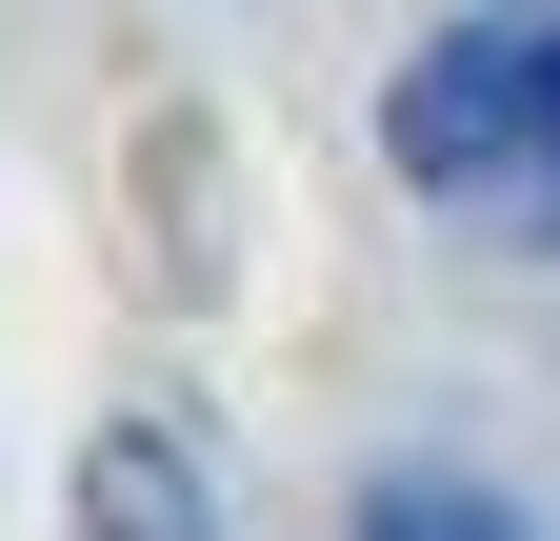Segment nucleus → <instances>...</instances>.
Returning a JSON list of instances; mask_svg holds the SVG:
<instances>
[{
	"mask_svg": "<svg viewBox=\"0 0 560 541\" xmlns=\"http://www.w3.org/2000/svg\"><path fill=\"white\" fill-rule=\"evenodd\" d=\"M381 141H400V181L441 200V221H480V241L560 261V0L441 21V41L381 81Z\"/></svg>",
	"mask_w": 560,
	"mask_h": 541,
	"instance_id": "1",
	"label": "nucleus"
},
{
	"mask_svg": "<svg viewBox=\"0 0 560 541\" xmlns=\"http://www.w3.org/2000/svg\"><path fill=\"white\" fill-rule=\"evenodd\" d=\"M81 541H200L180 422H101V441H81Z\"/></svg>",
	"mask_w": 560,
	"mask_h": 541,
	"instance_id": "2",
	"label": "nucleus"
},
{
	"mask_svg": "<svg viewBox=\"0 0 560 541\" xmlns=\"http://www.w3.org/2000/svg\"><path fill=\"white\" fill-rule=\"evenodd\" d=\"M361 541H540V521H521L501 482H441V461H400V482L361 502Z\"/></svg>",
	"mask_w": 560,
	"mask_h": 541,
	"instance_id": "3",
	"label": "nucleus"
}]
</instances>
